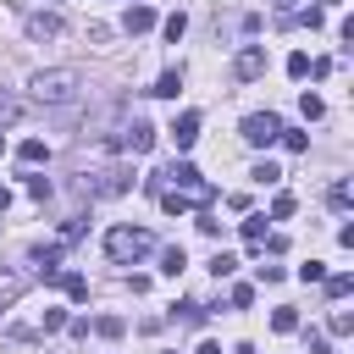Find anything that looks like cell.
Masks as SVG:
<instances>
[{
	"instance_id": "6da1fadb",
	"label": "cell",
	"mask_w": 354,
	"mask_h": 354,
	"mask_svg": "<svg viewBox=\"0 0 354 354\" xmlns=\"http://www.w3.org/2000/svg\"><path fill=\"white\" fill-rule=\"evenodd\" d=\"M28 94H33V105L61 111V105H72V100L83 94V72H77V66H44V72L28 77Z\"/></svg>"
},
{
	"instance_id": "7a4b0ae2",
	"label": "cell",
	"mask_w": 354,
	"mask_h": 354,
	"mask_svg": "<svg viewBox=\"0 0 354 354\" xmlns=\"http://www.w3.org/2000/svg\"><path fill=\"white\" fill-rule=\"evenodd\" d=\"M155 249V238L144 232V227H111L105 232V254L116 260V266H133V260H144Z\"/></svg>"
},
{
	"instance_id": "3957f363",
	"label": "cell",
	"mask_w": 354,
	"mask_h": 354,
	"mask_svg": "<svg viewBox=\"0 0 354 354\" xmlns=\"http://www.w3.org/2000/svg\"><path fill=\"white\" fill-rule=\"evenodd\" d=\"M133 188V171L127 166H100L94 177H83V194L88 199H116V194H127Z\"/></svg>"
},
{
	"instance_id": "277c9868",
	"label": "cell",
	"mask_w": 354,
	"mask_h": 354,
	"mask_svg": "<svg viewBox=\"0 0 354 354\" xmlns=\"http://www.w3.org/2000/svg\"><path fill=\"white\" fill-rule=\"evenodd\" d=\"M277 133H282V122H277L271 111H254V116H243V144L266 149V144H277Z\"/></svg>"
},
{
	"instance_id": "5b68a950",
	"label": "cell",
	"mask_w": 354,
	"mask_h": 354,
	"mask_svg": "<svg viewBox=\"0 0 354 354\" xmlns=\"http://www.w3.org/2000/svg\"><path fill=\"white\" fill-rule=\"evenodd\" d=\"M160 177H171V188H177V194H199V199H216V188H205V183H199V166H188V160H171Z\"/></svg>"
},
{
	"instance_id": "8992f818",
	"label": "cell",
	"mask_w": 354,
	"mask_h": 354,
	"mask_svg": "<svg viewBox=\"0 0 354 354\" xmlns=\"http://www.w3.org/2000/svg\"><path fill=\"white\" fill-rule=\"evenodd\" d=\"M260 72H266V50H260V44H243V50H238V61H232V77L254 83Z\"/></svg>"
},
{
	"instance_id": "52a82bcc",
	"label": "cell",
	"mask_w": 354,
	"mask_h": 354,
	"mask_svg": "<svg viewBox=\"0 0 354 354\" xmlns=\"http://www.w3.org/2000/svg\"><path fill=\"white\" fill-rule=\"evenodd\" d=\"M149 144H155V127H149L144 116H133V122L122 127V149H133V155H144Z\"/></svg>"
},
{
	"instance_id": "ba28073f",
	"label": "cell",
	"mask_w": 354,
	"mask_h": 354,
	"mask_svg": "<svg viewBox=\"0 0 354 354\" xmlns=\"http://www.w3.org/2000/svg\"><path fill=\"white\" fill-rule=\"evenodd\" d=\"M55 33H61V17L55 11H33L28 17V39H55Z\"/></svg>"
},
{
	"instance_id": "9c48e42d",
	"label": "cell",
	"mask_w": 354,
	"mask_h": 354,
	"mask_svg": "<svg viewBox=\"0 0 354 354\" xmlns=\"http://www.w3.org/2000/svg\"><path fill=\"white\" fill-rule=\"evenodd\" d=\"M171 138H177V149H188V144L199 138V111H183V116L171 122Z\"/></svg>"
},
{
	"instance_id": "30bf717a",
	"label": "cell",
	"mask_w": 354,
	"mask_h": 354,
	"mask_svg": "<svg viewBox=\"0 0 354 354\" xmlns=\"http://www.w3.org/2000/svg\"><path fill=\"white\" fill-rule=\"evenodd\" d=\"M122 28H127V33H149V28H155V6H127Z\"/></svg>"
},
{
	"instance_id": "8fae6325",
	"label": "cell",
	"mask_w": 354,
	"mask_h": 354,
	"mask_svg": "<svg viewBox=\"0 0 354 354\" xmlns=\"http://www.w3.org/2000/svg\"><path fill=\"white\" fill-rule=\"evenodd\" d=\"M17 160H22V166H39V160H50V144H44V138H22V144H17Z\"/></svg>"
},
{
	"instance_id": "7c38bea8",
	"label": "cell",
	"mask_w": 354,
	"mask_h": 354,
	"mask_svg": "<svg viewBox=\"0 0 354 354\" xmlns=\"http://www.w3.org/2000/svg\"><path fill=\"white\" fill-rule=\"evenodd\" d=\"M177 88H183V66H171V72H160L149 94H160V100H177Z\"/></svg>"
},
{
	"instance_id": "4fadbf2b",
	"label": "cell",
	"mask_w": 354,
	"mask_h": 354,
	"mask_svg": "<svg viewBox=\"0 0 354 354\" xmlns=\"http://www.w3.org/2000/svg\"><path fill=\"white\" fill-rule=\"evenodd\" d=\"M171 321H183V326H205V304H194V299H188V304H177V310H171Z\"/></svg>"
},
{
	"instance_id": "5bb4252c",
	"label": "cell",
	"mask_w": 354,
	"mask_h": 354,
	"mask_svg": "<svg viewBox=\"0 0 354 354\" xmlns=\"http://www.w3.org/2000/svg\"><path fill=\"white\" fill-rule=\"evenodd\" d=\"M293 210H299V199H293V194H277V199H271V221H288Z\"/></svg>"
},
{
	"instance_id": "9a60e30c",
	"label": "cell",
	"mask_w": 354,
	"mask_h": 354,
	"mask_svg": "<svg viewBox=\"0 0 354 354\" xmlns=\"http://www.w3.org/2000/svg\"><path fill=\"white\" fill-rule=\"evenodd\" d=\"M271 326H277V332H293V326H299V310H293V304L271 310Z\"/></svg>"
},
{
	"instance_id": "2e32d148",
	"label": "cell",
	"mask_w": 354,
	"mask_h": 354,
	"mask_svg": "<svg viewBox=\"0 0 354 354\" xmlns=\"http://www.w3.org/2000/svg\"><path fill=\"white\" fill-rule=\"evenodd\" d=\"M94 332H100V337H122V332H127V321H122V315H100V321H94Z\"/></svg>"
},
{
	"instance_id": "e0dca14e",
	"label": "cell",
	"mask_w": 354,
	"mask_h": 354,
	"mask_svg": "<svg viewBox=\"0 0 354 354\" xmlns=\"http://www.w3.org/2000/svg\"><path fill=\"white\" fill-rule=\"evenodd\" d=\"M348 199H354L348 183H332V188H326V205H332V210H348Z\"/></svg>"
},
{
	"instance_id": "ac0fdd59",
	"label": "cell",
	"mask_w": 354,
	"mask_h": 354,
	"mask_svg": "<svg viewBox=\"0 0 354 354\" xmlns=\"http://www.w3.org/2000/svg\"><path fill=\"white\" fill-rule=\"evenodd\" d=\"M160 205H166V210H171V216H183V210H188V205H194V199H188V194H177V188H166V194H160Z\"/></svg>"
},
{
	"instance_id": "d6986e66",
	"label": "cell",
	"mask_w": 354,
	"mask_h": 354,
	"mask_svg": "<svg viewBox=\"0 0 354 354\" xmlns=\"http://www.w3.org/2000/svg\"><path fill=\"white\" fill-rule=\"evenodd\" d=\"M183 266H188V254H183V249H166V254H160V271H166V277H177Z\"/></svg>"
},
{
	"instance_id": "ffe728a7",
	"label": "cell",
	"mask_w": 354,
	"mask_h": 354,
	"mask_svg": "<svg viewBox=\"0 0 354 354\" xmlns=\"http://www.w3.org/2000/svg\"><path fill=\"white\" fill-rule=\"evenodd\" d=\"M61 288H66V299H77V304H83V299H88V282H83V277H77V271H72V277H61Z\"/></svg>"
},
{
	"instance_id": "44dd1931",
	"label": "cell",
	"mask_w": 354,
	"mask_h": 354,
	"mask_svg": "<svg viewBox=\"0 0 354 354\" xmlns=\"http://www.w3.org/2000/svg\"><path fill=\"white\" fill-rule=\"evenodd\" d=\"M348 288H354V277H348V271H337V277H326V293H332V299H348Z\"/></svg>"
},
{
	"instance_id": "7402d4cb",
	"label": "cell",
	"mask_w": 354,
	"mask_h": 354,
	"mask_svg": "<svg viewBox=\"0 0 354 354\" xmlns=\"http://www.w3.org/2000/svg\"><path fill=\"white\" fill-rule=\"evenodd\" d=\"M17 116H22V100H17V94H0V127L17 122Z\"/></svg>"
},
{
	"instance_id": "603a6c76",
	"label": "cell",
	"mask_w": 354,
	"mask_h": 354,
	"mask_svg": "<svg viewBox=\"0 0 354 354\" xmlns=\"http://www.w3.org/2000/svg\"><path fill=\"white\" fill-rule=\"evenodd\" d=\"M160 28H166V39H171V44H177V39H183V28H188V17H183V11H171V17H166V22H160Z\"/></svg>"
},
{
	"instance_id": "cb8c5ba5",
	"label": "cell",
	"mask_w": 354,
	"mask_h": 354,
	"mask_svg": "<svg viewBox=\"0 0 354 354\" xmlns=\"http://www.w3.org/2000/svg\"><path fill=\"white\" fill-rule=\"evenodd\" d=\"M288 77H310V55H304V50L288 55Z\"/></svg>"
},
{
	"instance_id": "d4e9b609",
	"label": "cell",
	"mask_w": 354,
	"mask_h": 354,
	"mask_svg": "<svg viewBox=\"0 0 354 354\" xmlns=\"http://www.w3.org/2000/svg\"><path fill=\"white\" fill-rule=\"evenodd\" d=\"M299 105H304V116H310V122H321V116H326V100H321V94H304Z\"/></svg>"
},
{
	"instance_id": "484cf974",
	"label": "cell",
	"mask_w": 354,
	"mask_h": 354,
	"mask_svg": "<svg viewBox=\"0 0 354 354\" xmlns=\"http://www.w3.org/2000/svg\"><path fill=\"white\" fill-rule=\"evenodd\" d=\"M210 271H216V277H232V271H238V254H221V249H216V260H210Z\"/></svg>"
},
{
	"instance_id": "4316f807",
	"label": "cell",
	"mask_w": 354,
	"mask_h": 354,
	"mask_svg": "<svg viewBox=\"0 0 354 354\" xmlns=\"http://www.w3.org/2000/svg\"><path fill=\"white\" fill-rule=\"evenodd\" d=\"M326 326H332V337H348V332H354V315H348V310H337Z\"/></svg>"
},
{
	"instance_id": "83f0119b",
	"label": "cell",
	"mask_w": 354,
	"mask_h": 354,
	"mask_svg": "<svg viewBox=\"0 0 354 354\" xmlns=\"http://www.w3.org/2000/svg\"><path fill=\"white\" fill-rule=\"evenodd\" d=\"M277 138H282V144H288V149H293V155H299V149H310V138H304V133H293V127H282V133H277Z\"/></svg>"
},
{
	"instance_id": "f1b7e54d",
	"label": "cell",
	"mask_w": 354,
	"mask_h": 354,
	"mask_svg": "<svg viewBox=\"0 0 354 354\" xmlns=\"http://www.w3.org/2000/svg\"><path fill=\"white\" fill-rule=\"evenodd\" d=\"M243 238L260 243V238H266V216H249V221H243Z\"/></svg>"
},
{
	"instance_id": "f546056e",
	"label": "cell",
	"mask_w": 354,
	"mask_h": 354,
	"mask_svg": "<svg viewBox=\"0 0 354 354\" xmlns=\"http://www.w3.org/2000/svg\"><path fill=\"white\" fill-rule=\"evenodd\" d=\"M299 282H326V266H321V260H310V266H299Z\"/></svg>"
},
{
	"instance_id": "4dcf8cb0",
	"label": "cell",
	"mask_w": 354,
	"mask_h": 354,
	"mask_svg": "<svg viewBox=\"0 0 354 354\" xmlns=\"http://www.w3.org/2000/svg\"><path fill=\"white\" fill-rule=\"evenodd\" d=\"M249 304H254V288L238 282V288H232V310H249Z\"/></svg>"
},
{
	"instance_id": "1f68e13d",
	"label": "cell",
	"mask_w": 354,
	"mask_h": 354,
	"mask_svg": "<svg viewBox=\"0 0 354 354\" xmlns=\"http://www.w3.org/2000/svg\"><path fill=\"white\" fill-rule=\"evenodd\" d=\"M249 177H254V183H277V177H282V171H277V166H271V160H260V166H254V171H249Z\"/></svg>"
},
{
	"instance_id": "d6a6232c",
	"label": "cell",
	"mask_w": 354,
	"mask_h": 354,
	"mask_svg": "<svg viewBox=\"0 0 354 354\" xmlns=\"http://www.w3.org/2000/svg\"><path fill=\"white\" fill-rule=\"evenodd\" d=\"M66 321H72V315H66V310H44V332H61V326H66Z\"/></svg>"
},
{
	"instance_id": "836d02e7",
	"label": "cell",
	"mask_w": 354,
	"mask_h": 354,
	"mask_svg": "<svg viewBox=\"0 0 354 354\" xmlns=\"http://www.w3.org/2000/svg\"><path fill=\"white\" fill-rule=\"evenodd\" d=\"M310 354H332V343H326L321 332H310Z\"/></svg>"
},
{
	"instance_id": "e575fe53",
	"label": "cell",
	"mask_w": 354,
	"mask_h": 354,
	"mask_svg": "<svg viewBox=\"0 0 354 354\" xmlns=\"http://www.w3.org/2000/svg\"><path fill=\"white\" fill-rule=\"evenodd\" d=\"M194 354H221V343H210V337H205V343H199Z\"/></svg>"
},
{
	"instance_id": "d590c367",
	"label": "cell",
	"mask_w": 354,
	"mask_h": 354,
	"mask_svg": "<svg viewBox=\"0 0 354 354\" xmlns=\"http://www.w3.org/2000/svg\"><path fill=\"white\" fill-rule=\"evenodd\" d=\"M6 205H11V188H6V183H0V210H6Z\"/></svg>"
},
{
	"instance_id": "8d00e7d4",
	"label": "cell",
	"mask_w": 354,
	"mask_h": 354,
	"mask_svg": "<svg viewBox=\"0 0 354 354\" xmlns=\"http://www.w3.org/2000/svg\"><path fill=\"white\" fill-rule=\"evenodd\" d=\"M277 6H282V11H288V6H293V0H277Z\"/></svg>"
},
{
	"instance_id": "74e56055",
	"label": "cell",
	"mask_w": 354,
	"mask_h": 354,
	"mask_svg": "<svg viewBox=\"0 0 354 354\" xmlns=\"http://www.w3.org/2000/svg\"><path fill=\"white\" fill-rule=\"evenodd\" d=\"M0 149H6V133H0Z\"/></svg>"
}]
</instances>
